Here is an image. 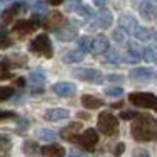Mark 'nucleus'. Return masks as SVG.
Returning <instances> with one entry per match:
<instances>
[{
	"label": "nucleus",
	"mask_w": 157,
	"mask_h": 157,
	"mask_svg": "<svg viewBox=\"0 0 157 157\" xmlns=\"http://www.w3.org/2000/svg\"><path fill=\"white\" fill-rule=\"evenodd\" d=\"M155 41H157V32H155Z\"/></svg>",
	"instance_id": "de8ad7c7"
},
{
	"label": "nucleus",
	"mask_w": 157,
	"mask_h": 157,
	"mask_svg": "<svg viewBox=\"0 0 157 157\" xmlns=\"http://www.w3.org/2000/svg\"><path fill=\"white\" fill-rule=\"evenodd\" d=\"M140 56H142L147 63H150V64H157V44L144 48L142 51H140Z\"/></svg>",
	"instance_id": "4be33fe9"
},
{
	"label": "nucleus",
	"mask_w": 157,
	"mask_h": 157,
	"mask_svg": "<svg viewBox=\"0 0 157 157\" xmlns=\"http://www.w3.org/2000/svg\"><path fill=\"white\" fill-rule=\"evenodd\" d=\"M123 152H125V144H123V142L117 144V145H115V149H113V155L120 157V155H122Z\"/></svg>",
	"instance_id": "4c0bfd02"
},
{
	"label": "nucleus",
	"mask_w": 157,
	"mask_h": 157,
	"mask_svg": "<svg viewBox=\"0 0 157 157\" xmlns=\"http://www.w3.org/2000/svg\"><path fill=\"white\" fill-rule=\"evenodd\" d=\"M15 85H17V86H21V88H24V86H25V78H15Z\"/></svg>",
	"instance_id": "79ce46f5"
},
{
	"label": "nucleus",
	"mask_w": 157,
	"mask_h": 157,
	"mask_svg": "<svg viewBox=\"0 0 157 157\" xmlns=\"http://www.w3.org/2000/svg\"><path fill=\"white\" fill-rule=\"evenodd\" d=\"M85 59V52H81L79 49H75V51H68L64 56H63V61L66 64H76V63H81Z\"/></svg>",
	"instance_id": "5701e85b"
},
{
	"label": "nucleus",
	"mask_w": 157,
	"mask_h": 157,
	"mask_svg": "<svg viewBox=\"0 0 157 157\" xmlns=\"http://www.w3.org/2000/svg\"><path fill=\"white\" fill-rule=\"evenodd\" d=\"M139 14L144 21L152 22L157 19V7L154 4H150V2H142V4L139 5Z\"/></svg>",
	"instance_id": "4468645a"
},
{
	"label": "nucleus",
	"mask_w": 157,
	"mask_h": 157,
	"mask_svg": "<svg viewBox=\"0 0 157 157\" xmlns=\"http://www.w3.org/2000/svg\"><path fill=\"white\" fill-rule=\"evenodd\" d=\"M10 2H14V0H0V4H10Z\"/></svg>",
	"instance_id": "49530a36"
},
{
	"label": "nucleus",
	"mask_w": 157,
	"mask_h": 157,
	"mask_svg": "<svg viewBox=\"0 0 157 157\" xmlns=\"http://www.w3.org/2000/svg\"><path fill=\"white\" fill-rule=\"evenodd\" d=\"M68 157H86V155H83V154L79 152V150H71Z\"/></svg>",
	"instance_id": "37998d69"
},
{
	"label": "nucleus",
	"mask_w": 157,
	"mask_h": 157,
	"mask_svg": "<svg viewBox=\"0 0 157 157\" xmlns=\"http://www.w3.org/2000/svg\"><path fill=\"white\" fill-rule=\"evenodd\" d=\"M118 25H120V29H122L123 32H132L133 34V31L137 29V19L133 17V15H130V14H123V15H120V19H118Z\"/></svg>",
	"instance_id": "f3484780"
},
{
	"label": "nucleus",
	"mask_w": 157,
	"mask_h": 157,
	"mask_svg": "<svg viewBox=\"0 0 157 157\" xmlns=\"http://www.w3.org/2000/svg\"><path fill=\"white\" fill-rule=\"evenodd\" d=\"M81 123L79 122H73V123H69L68 127H64V128L61 130V137L64 140H68V142H75L76 140V137H78V133H79V130H81Z\"/></svg>",
	"instance_id": "2eb2a0df"
},
{
	"label": "nucleus",
	"mask_w": 157,
	"mask_h": 157,
	"mask_svg": "<svg viewBox=\"0 0 157 157\" xmlns=\"http://www.w3.org/2000/svg\"><path fill=\"white\" fill-rule=\"evenodd\" d=\"M36 137H37V139H41V140L52 142V140H56L58 133H56L54 130H51V128H39L37 132H36Z\"/></svg>",
	"instance_id": "cd10ccee"
},
{
	"label": "nucleus",
	"mask_w": 157,
	"mask_h": 157,
	"mask_svg": "<svg viewBox=\"0 0 157 157\" xmlns=\"http://www.w3.org/2000/svg\"><path fill=\"white\" fill-rule=\"evenodd\" d=\"M63 24H64V17H63V14H61V12H58V10H54V12H49V14L42 19V24L41 25L46 29V31L56 32Z\"/></svg>",
	"instance_id": "1a4fd4ad"
},
{
	"label": "nucleus",
	"mask_w": 157,
	"mask_h": 157,
	"mask_svg": "<svg viewBox=\"0 0 157 157\" xmlns=\"http://www.w3.org/2000/svg\"><path fill=\"white\" fill-rule=\"evenodd\" d=\"M120 106H122V103H113V105H112V108H120Z\"/></svg>",
	"instance_id": "a18cd8bd"
},
{
	"label": "nucleus",
	"mask_w": 157,
	"mask_h": 157,
	"mask_svg": "<svg viewBox=\"0 0 157 157\" xmlns=\"http://www.w3.org/2000/svg\"><path fill=\"white\" fill-rule=\"evenodd\" d=\"M64 0H48V4L49 5H61Z\"/></svg>",
	"instance_id": "c03bdc74"
},
{
	"label": "nucleus",
	"mask_w": 157,
	"mask_h": 157,
	"mask_svg": "<svg viewBox=\"0 0 157 157\" xmlns=\"http://www.w3.org/2000/svg\"><path fill=\"white\" fill-rule=\"evenodd\" d=\"M12 149V140L9 135H0V157H9Z\"/></svg>",
	"instance_id": "a878e982"
},
{
	"label": "nucleus",
	"mask_w": 157,
	"mask_h": 157,
	"mask_svg": "<svg viewBox=\"0 0 157 157\" xmlns=\"http://www.w3.org/2000/svg\"><path fill=\"white\" fill-rule=\"evenodd\" d=\"M12 44H14V39L10 37V34L5 29H0V49H7Z\"/></svg>",
	"instance_id": "c756f323"
},
{
	"label": "nucleus",
	"mask_w": 157,
	"mask_h": 157,
	"mask_svg": "<svg viewBox=\"0 0 157 157\" xmlns=\"http://www.w3.org/2000/svg\"><path fill=\"white\" fill-rule=\"evenodd\" d=\"M132 157H150V154L145 149H135L132 154Z\"/></svg>",
	"instance_id": "58836bf2"
},
{
	"label": "nucleus",
	"mask_w": 157,
	"mask_h": 157,
	"mask_svg": "<svg viewBox=\"0 0 157 157\" xmlns=\"http://www.w3.org/2000/svg\"><path fill=\"white\" fill-rule=\"evenodd\" d=\"M98 140H100V137H98V132H96L95 128H86L85 132L78 133L75 142L78 144L79 147H83L85 150L91 152V150L95 149V145L98 144Z\"/></svg>",
	"instance_id": "423d86ee"
},
{
	"label": "nucleus",
	"mask_w": 157,
	"mask_h": 157,
	"mask_svg": "<svg viewBox=\"0 0 157 157\" xmlns=\"http://www.w3.org/2000/svg\"><path fill=\"white\" fill-rule=\"evenodd\" d=\"M52 91L58 96H61V98H69V96H73L76 93V85L68 83V81H59L56 85H52Z\"/></svg>",
	"instance_id": "ddd939ff"
},
{
	"label": "nucleus",
	"mask_w": 157,
	"mask_h": 157,
	"mask_svg": "<svg viewBox=\"0 0 157 157\" xmlns=\"http://www.w3.org/2000/svg\"><path fill=\"white\" fill-rule=\"evenodd\" d=\"M69 117V112L66 108H49L44 112V120L48 122H59Z\"/></svg>",
	"instance_id": "dca6fc26"
},
{
	"label": "nucleus",
	"mask_w": 157,
	"mask_h": 157,
	"mask_svg": "<svg viewBox=\"0 0 157 157\" xmlns=\"http://www.w3.org/2000/svg\"><path fill=\"white\" fill-rule=\"evenodd\" d=\"M120 59L125 63H132V64H135V63H139L140 59H142V56H140V51L137 48H130V51L123 52V54H120Z\"/></svg>",
	"instance_id": "b1692460"
},
{
	"label": "nucleus",
	"mask_w": 157,
	"mask_h": 157,
	"mask_svg": "<svg viewBox=\"0 0 157 157\" xmlns=\"http://www.w3.org/2000/svg\"><path fill=\"white\" fill-rule=\"evenodd\" d=\"M41 154L44 157H64L66 155V150L63 145L59 144H49L46 147H41Z\"/></svg>",
	"instance_id": "aec40b11"
},
{
	"label": "nucleus",
	"mask_w": 157,
	"mask_h": 157,
	"mask_svg": "<svg viewBox=\"0 0 157 157\" xmlns=\"http://www.w3.org/2000/svg\"><path fill=\"white\" fill-rule=\"evenodd\" d=\"M27 9V5L24 4V2H17V4H14L12 7H9L7 10H4V14L0 15V22H2V25H9L14 22V19L17 17V15H21L22 12Z\"/></svg>",
	"instance_id": "6e6552de"
},
{
	"label": "nucleus",
	"mask_w": 157,
	"mask_h": 157,
	"mask_svg": "<svg viewBox=\"0 0 157 157\" xmlns=\"http://www.w3.org/2000/svg\"><path fill=\"white\" fill-rule=\"evenodd\" d=\"M130 132L132 137L137 142H150V140H157V125L155 120L150 115H140L133 118L132 125H130Z\"/></svg>",
	"instance_id": "f257e3e1"
},
{
	"label": "nucleus",
	"mask_w": 157,
	"mask_h": 157,
	"mask_svg": "<svg viewBox=\"0 0 157 157\" xmlns=\"http://www.w3.org/2000/svg\"><path fill=\"white\" fill-rule=\"evenodd\" d=\"M137 117H139V113L133 112V110H127V112L120 113V118L122 120H133V118H137Z\"/></svg>",
	"instance_id": "c9c22d12"
},
{
	"label": "nucleus",
	"mask_w": 157,
	"mask_h": 157,
	"mask_svg": "<svg viewBox=\"0 0 157 157\" xmlns=\"http://www.w3.org/2000/svg\"><path fill=\"white\" fill-rule=\"evenodd\" d=\"M113 39H115V42L117 44H125V41H127V32H123L122 29H117V31H113Z\"/></svg>",
	"instance_id": "72a5a7b5"
},
{
	"label": "nucleus",
	"mask_w": 157,
	"mask_h": 157,
	"mask_svg": "<svg viewBox=\"0 0 157 157\" xmlns=\"http://www.w3.org/2000/svg\"><path fill=\"white\" fill-rule=\"evenodd\" d=\"M15 113L14 112H0V120H5V118H14Z\"/></svg>",
	"instance_id": "ea45409f"
},
{
	"label": "nucleus",
	"mask_w": 157,
	"mask_h": 157,
	"mask_svg": "<svg viewBox=\"0 0 157 157\" xmlns=\"http://www.w3.org/2000/svg\"><path fill=\"white\" fill-rule=\"evenodd\" d=\"M98 130L106 137L118 135V118L110 112H101L98 115Z\"/></svg>",
	"instance_id": "7ed1b4c3"
},
{
	"label": "nucleus",
	"mask_w": 157,
	"mask_h": 157,
	"mask_svg": "<svg viewBox=\"0 0 157 157\" xmlns=\"http://www.w3.org/2000/svg\"><path fill=\"white\" fill-rule=\"evenodd\" d=\"M69 9L76 10L79 15H83V17H93V10H91V9H90V7H85V5H81V4L73 5V7H69Z\"/></svg>",
	"instance_id": "2f4dec72"
},
{
	"label": "nucleus",
	"mask_w": 157,
	"mask_h": 157,
	"mask_svg": "<svg viewBox=\"0 0 157 157\" xmlns=\"http://www.w3.org/2000/svg\"><path fill=\"white\" fill-rule=\"evenodd\" d=\"M54 34H56V37H58V41H61V42L75 41L76 36H78V25L73 24V22L64 21V24H63L61 27L54 32Z\"/></svg>",
	"instance_id": "0eeeda50"
},
{
	"label": "nucleus",
	"mask_w": 157,
	"mask_h": 157,
	"mask_svg": "<svg viewBox=\"0 0 157 157\" xmlns=\"http://www.w3.org/2000/svg\"><path fill=\"white\" fill-rule=\"evenodd\" d=\"M25 64H27V56L22 54V52H15V54L9 56L2 61V69L9 71V69H14V68H22Z\"/></svg>",
	"instance_id": "f8f14e48"
},
{
	"label": "nucleus",
	"mask_w": 157,
	"mask_h": 157,
	"mask_svg": "<svg viewBox=\"0 0 157 157\" xmlns=\"http://www.w3.org/2000/svg\"><path fill=\"white\" fill-rule=\"evenodd\" d=\"M29 49H31L32 52H36V54H39V56L52 58V44H51V41H49V37L46 34L36 36L31 41V44H29Z\"/></svg>",
	"instance_id": "20e7f679"
},
{
	"label": "nucleus",
	"mask_w": 157,
	"mask_h": 157,
	"mask_svg": "<svg viewBox=\"0 0 157 157\" xmlns=\"http://www.w3.org/2000/svg\"><path fill=\"white\" fill-rule=\"evenodd\" d=\"M133 36H135L137 41L140 42H149L150 37H152V34L149 32V29L147 27H140V25H137V29L133 31Z\"/></svg>",
	"instance_id": "bb28decb"
},
{
	"label": "nucleus",
	"mask_w": 157,
	"mask_h": 157,
	"mask_svg": "<svg viewBox=\"0 0 157 157\" xmlns=\"http://www.w3.org/2000/svg\"><path fill=\"white\" fill-rule=\"evenodd\" d=\"M93 4H95L96 7H100V9H105V5H106V0H93Z\"/></svg>",
	"instance_id": "a19ab883"
},
{
	"label": "nucleus",
	"mask_w": 157,
	"mask_h": 157,
	"mask_svg": "<svg viewBox=\"0 0 157 157\" xmlns=\"http://www.w3.org/2000/svg\"><path fill=\"white\" fill-rule=\"evenodd\" d=\"M128 76L133 79V81H139V83H149L152 79H157V71L150 68H133L130 69Z\"/></svg>",
	"instance_id": "9d476101"
},
{
	"label": "nucleus",
	"mask_w": 157,
	"mask_h": 157,
	"mask_svg": "<svg viewBox=\"0 0 157 157\" xmlns=\"http://www.w3.org/2000/svg\"><path fill=\"white\" fill-rule=\"evenodd\" d=\"M81 105L88 110H96L100 106H103V100L101 98H96L93 95H83L81 96Z\"/></svg>",
	"instance_id": "412c9836"
},
{
	"label": "nucleus",
	"mask_w": 157,
	"mask_h": 157,
	"mask_svg": "<svg viewBox=\"0 0 157 157\" xmlns=\"http://www.w3.org/2000/svg\"><path fill=\"white\" fill-rule=\"evenodd\" d=\"M95 22H96V25H98V27H101V29L112 27V24H113V15H112V12L106 10V9H101V10L96 14Z\"/></svg>",
	"instance_id": "6ab92c4d"
},
{
	"label": "nucleus",
	"mask_w": 157,
	"mask_h": 157,
	"mask_svg": "<svg viewBox=\"0 0 157 157\" xmlns=\"http://www.w3.org/2000/svg\"><path fill=\"white\" fill-rule=\"evenodd\" d=\"M91 46H93V39L90 36H81L78 37V49L81 52H90L91 51Z\"/></svg>",
	"instance_id": "c85d7f7f"
},
{
	"label": "nucleus",
	"mask_w": 157,
	"mask_h": 157,
	"mask_svg": "<svg viewBox=\"0 0 157 157\" xmlns=\"http://www.w3.org/2000/svg\"><path fill=\"white\" fill-rule=\"evenodd\" d=\"M14 88L12 86H0V101H7L14 96Z\"/></svg>",
	"instance_id": "7c9ffc66"
},
{
	"label": "nucleus",
	"mask_w": 157,
	"mask_h": 157,
	"mask_svg": "<svg viewBox=\"0 0 157 157\" xmlns=\"http://www.w3.org/2000/svg\"><path fill=\"white\" fill-rule=\"evenodd\" d=\"M73 76L79 81L85 83H91V85H101L103 83V75L101 71L95 68H76L73 71Z\"/></svg>",
	"instance_id": "39448f33"
},
{
	"label": "nucleus",
	"mask_w": 157,
	"mask_h": 157,
	"mask_svg": "<svg viewBox=\"0 0 157 157\" xmlns=\"http://www.w3.org/2000/svg\"><path fill=\"white\" fill-rule=\"evenodd\" d=\"M22 152L25 155H39L41 154V147L37 145L36 140H25L24 145H22Z\"/></svg>",
	"instance_id": "393cba45"
},
{
	"label": "nucleus",
	"mask_w": 157,
	"mask_h": 157,
	"mask_svg": "<svg viewBox=\"0 0 157 157\" xmlns=\"http://www.w3.org/2000/svg\"><path fill=\"white\" fill-rule=\"evenodd\" d=\"M106 61L117 64V63H120L122 59H120V54L117 51H108V52H106Z\"/></svg>",
	"instance_id": "f704fd0d"
},
{
	"label": "nucleus",
	"mask_w": 157,
	"mask_h": 157,
	"mask_svg": "<svg viewBox=\"0 0 157 157\" xmlns=\"http://www.w3.org/2000/svg\"><path fill=\"white\" fill-rule=\"evenodd\" d=\"M128 101L139 108H149L157 112V95L149 91H133L128 95Z\"/></svg>",
	"instance_id": "f03ea898"
},
{
	"label": "nucleus",
	"mask_w": 157,
	"mask_h": 157,
	"mask_svg": "<svg viewBox=\"0 0 157 157\" xmlns=\"http://www.w3.org/2000/svg\"><path fill=\"white\" fill-rule=\"evenodd\" d=\"M105 95L106 96H112V98H120L123 95V88L120 86H112V88H106L105 90Z\"/></svg>",
	"instance_id": "473e14b6"
},
{
	"label": "nucleus",
	"mask_w": 157,
	"mask_h": 157,
	"mask_svg": "<svg viewBox=\"0 0 157 157\" xmlns=\"http://www.w3.org/2000/svg\"><path fill=\"white\" fill-rule=\"evenodd\" d=\"M29 81H31V86L32 90L31 91L34 93H42L44 91V83H46V73L42 71L41 68H36L34 71H31L29 75Z\"/></svg>",
	"instance_id": "9b49d317"
},
{
	"label": "nucleus",
	"mask_w": 157,
	"mask_h": 157,
	"mask_svg": "<svg viewBox=\"0 0 157 157\" xmlns=\"http://www.w3.org/2000/svg\"><path fill=\"white\" fill-rule=\"evenodd\" d=\"M106 79H108L110 83H122L123 79H125V76H123V75H108V76H106Z\"/></svg>",
	"instance_id": "e433bc0d"
},
{
	"label": "nucleus",
	"mask_w": 157,
	"mask_h": 157,
	"mask_svg": "<svg viewBox=\"0 0 157 157\" xmlns=\"http://www.w3.org/2000/svg\"><path fill=\"white\" fill-rule=\"evenodd\" d=\"M91 51L96 52V54H106L110 51V41L105 37V36H96L93 39V46H91Z\"/></svg>",
	"instance_id": "a211bd4d"
}]
</instances>
